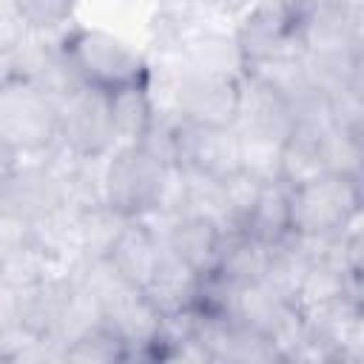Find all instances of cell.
Returning a JSON list of instances; mask_svg holds the SVG:
<instances>
[{"instance_id":"obj_19","label":"cell","mask_w":364,"mask_h":364,"mask_svg":"<svg viewBox=\"0 0 364 364\" xmlns=\"http://www.w3.org/2000/svg\"><path fill=\"white\" fill-rule=\"evenodd\" d=\"M242 233L264 242V245H279L287 239L290 230V188L284 182H264L256 193V202L250 205Z\"/></svg>"},{"instance_id":"obj_4","label":"cell","mask_w":364,"mask_h":364,"mask_svg":"<svg viewBox=\"0 0 364 364\" xmlns=\"http://www.w3.org/2000/svg\"><path fill=\"white\" fill-rule=\"evenodd\" d=\"M0 136L23 156H43L57 145V102L28 80L0 85Z\"/></svg>"},{"instance_id":"obj_9","label":"cell","mask_w":364,"mask_h":364,"mask_svg":"<svg viewBox=\"0 0 364 364\" xmlns=\"http://www.w3.org/2000/svg\"><path fill=\"white\" fill-rule=\"evenodd\" d=\"M304 54H350L361 51V3L321 0L310 6L299 26Z\"/></svg>"},{"instance_id":"obj_1","label":"cell","mask_w":364,"mask_h":364,"mask_svg":"<svg viewBox=\"0 0 364 364\" xmlns=\"http://www.w3.org/2000/svg\"><path fill=\"white\" fill-rule=\"evenodd\" d=\"M60 48L80 82L105 94L122 85L148 82L151 77V68L142 54H136L125 40L102 28H68L65 34H60Z\"/></svg>"},{"instance_id":"obj_28","label":"cell","mask_w":364,"mask_h":364,"mask_svg":"<svg viewBox=\"0 0 364 364\" xmlns=\"http://www.w3.org/2000/svg\"><path fill=\"white\" fill-rule=\"evenodd\" d=\"M20 162H23V154H20L9 139L0 136V182H3Z\"/></svg>"},{"instance_id":"obj_6","label":"cell","mask_w":364,"mask_h":364,"mask_svg":"<svg viewBox=\"0 0 364 364\" xmlns=\"http://www.w3.org/2000/svg\"><path fill=\"white\" fill-rule=\"evenodd\" d=\"M233 37L245 57V68L267 60L304 54L299 23L290 17V11L282 3H273V0H253L242 11V20Z\"/></svg>"},{"instance_id":"obj_2","label":"cell","mask_w":364,"mask_h":364,"mask_svg":"<svg viewBox=\"0 0 364 364\" xmlns=\"http://www.w3.org/2000/svg\"><path fill=\"white\" fill-rule=\"evenodd\" d=\"M171 171L139 145H117L102 162V202L125 219H142L162 205Z\"/></svg>"},{"instance_id":"obj_26","label":"cell","mask_w":364,"mask_h":364,"mask_svg":"<svg viewBox=\"0 0 364 364\" xmlns=\"http://www.w3.org/2000/svg\"><path fill=\"white\" fill-rule=\"evenodd\" d=\"M63 361L108 364V361H128V353H125L119 338H114L102 324H97L63 347Z\"/></svg>"},{"instance_id":"obj_7","label":"cell","mask_w":364,"mask_h":364,"mask_svg":"<svg viewBox=\"0 0 364 364\" xmlns=\"http://www.w3.org/2000/svg\"><path fill=\"white\" fill-rule=\"evenodd\" d=\"M100 324L122 341L128 361L134 358H148L156 344V336L162 330V313L156 304L148 299L145 290L119 284L111 296L100 301Z\"/></svg>"},{"instance_id":"obj_30","label":"cell","mask_w":364,"mask_h":364,"mask_svg":"<svg viewBox=\"0 0 364 364\" xmlns=\"http://www.w3.org/2000/svg\"><path fill=\"white\" fill-rule=\"evenodd\" d=\"M3 54H9V51H6V46H3V43H0V57H3Z\"/></svg>"},{"instance_id":"obj_8","label":"cell","mask_w":364,"mask_h":364,"mask_svg":"<svg viewBox=\"0 0 364 364\" xmlns=\"http://www.w3.org/2000/svg\"><path fill=\"white\" fill-rule=\"evenodd\" d=\"M179 119L205 128H233L236 122V80L208 77L196 71H185L182 65L173 71L171 102Z\"/></svg>"},{"instance_id":"obj_5","label":"cell","mask_w":364,"mask_h":364,"mask_svg":"<svg viewBox=\"0 0 364 364\" xmlns=\"http://www.w3.org/2000/svg\"><path fill=\"white\" fill-rule=\"evenodd\" d=\"M57 142L77 156L105 159L119 142L108 108V94L100 88H77L57 105Z\"/></svg>"},{"instance_id":"obj_20","label":"cell","mask_w":364,"mask_h":364,"mask_svg":"<svg viewBox=\"0 0 364 364\" xmlns=\"http://www.w3.org/2000/svg\"><path fill=\"white\" fill-rule=\"evenodd\" d=\"M108 108H111L117 142L119 145H136L145 136V131L154 119V111H156L151 82H134V85H122V88L111 91Z\"/></svg>"},{"instance_id":"obj_12","label":"cell","mask_w":364,"mask_h":364,"mask_svg":"<svg viewBox=\"0 0 364 364\" xmlns=\"http://www.w3.org/2000/svg\"><path fill=\"white\" fill-rule=\"evenodd\" d=\"M236 131L242 134H267L284 139L293 128V114L287 100L253 71H245L236 80Z\"/></svg>"},{"instance_id":"obj_17","label":"cell","mask_w":364,"mask_h":364,"mask_svg":"<svg viewBox=\"0 0 364 364\" xmlns=\"http://www.w3.org/2000/svg\"><path fill=\"white\" fill-rule=\"evenodd\" d=\"M267 259H270V245H264L242 230H233V233L222 236V250H219L213 276L219 282H225L228 287L256 284L264 279Z\"/></svg>"},{"instance_id":"obj_13","label":"cell","mask_w":364,"mask_h":364,"mask_svg":"<svg viewBox=\"0 0 364 364\" xmlns=\"http://www.w3.org/2000/svg\"><path fill=\"white\" fill-rule=\"evenodd\" d=\"M162 247L199 276L213 273L222 250V228L205 216L179 213L156 230Z\"/></svg>"},{"instance_id":"obj_16","label":"cell","mask_w":364,"mask_h":364,"mask_svg":"<svg viewBox=\"0 0 364 364\" xmlns=\"http://www.w3.org/2000/svg\"><path fill=\"white\" fill-rule=\"evenodd\" d=\"M293 313H296V307L290 301L279 299L264 282L233 287L230 301H228V318H233L236 324H242L253 333H262L267 338H273Z\"/></svg>"},{"instance_id":"obj_23","label":"cell","mask_w":364,"mask_h":364,"mask_svg":"<svg viewBox=\"0 0 364 364\" xmlns=\"http://www.w3.org/2000/svg\"><path fill=\"white\" fill-rule=\"evenodd\" d=\"M60 270V262L34 242V236H28L26 242L14 245L11 250H6L0 256V279L6 284H11L14 290L34 284L40 279H46L48 273Z\"/></svg>"},{"instance_id":"obj_29","label":"cell","mask_w":364,"mask_h":364,"mask_svg":"<svg viewBox=\"0 0 364 364\" xmlns=\"http://www.w3.org/2000/svg\"><path fill=\"white\" fill-rule=\"evenodd\" d=\"M208 11H216V14H233V11H245L253 0H191Z\"/></svg>"},{"instance_id":"obj_27","label":"cell","mask_w":364,"mask_h":364,"mask_svg":"<svg viewBox=\"0 0 364 364\" xmlns=\"http://www.w3.org/2000/svg\"><path fill=\"white\" fill-rule=\"evenodd\" d=\"M20 17L26 20L28 31L48 34L68 23L77 0H11Z\"/></svg>"},{"instance_id":"obj_21","label":"cell","mask_w":364,"mask_h":364,"mask_svg":"<svg viewBox=\"0 0 364 364\" xmlns=\"http://www.w3.org/2000/svg\"><path fill=\"white\" fill-rule=\"evenodd\" d=\"M318 173H327L324 159H321V134L293 128L282 145L279 179L287 188H296V185H301Z\"/></svg>"},{"instance_id":"obj_3","label":"cell","mask_w":364,"mask_h":364,"mask_svg":"<svg viewBox=\"0 0 364 364\" xmlns=\"http://www.w3.org/2000/svg\"><path fill=\"white\" fill-rule=\"evenodd\" d=\"M361 179L344 173H318L290 188V230L301 236H327L344 230L361 216Z\"/></svg>"},{"instance_id":"obj_25","label":"cell","mask_w":364,"mask_h":364,"mask_svg":"<svg viewBox=\"0 0 364 364\" xmlns=\"http://www.w3.org/2000/svg\"><path fill=\"white\" fill-rule=\"evenodd\" d=\"M321 159L330 173H344L353 179H361L364 165V139L361 134L344 131V128H327L321 134Z\"/></svg>"},{"instance_id":"obj_11","label":"cell","mask_w":364,"mask_h":364,"mask_svg":"<svg viewBox=\"0 0 364 364\" xmlns=\"http://www.w3.org/2000/svg\"><path fill=\"white\" fill-rule=\"evenodd\" d=\"M176 168L196 171L210 179H228L239 173V134L236 128H205L179 122Z\"/></svg>"},{"instance_id":"obj_22","label":"cell","mask_w":364,"mask_h":364,"mask_svg":"<svg viewBox=\"0 0 364 364\" xmlns=\"http://www.w3.org/2000/svg\"><path fill=\"white\" fill-rule=\"evenodd\" d=\"M125 216H119L105 202L77 210V256H108L117 233L122 230Z\"/></svg>"},{"instance_id":"obj_15","label":"cell","mask_w":364,"mask_h":364,"mask_svg":"<svg viewBox=\"0 0 364 364\" xmlns=\"http://www.w3.org/2000/svg\"><path fill=\"white\" fill-rule=\"evenodd\" d=\"M159 256H162V242L145 219H125L122 230L117 233L108 250V262L117 270V276L139 290H145L151 276L156 273Z\"/></svg>"},{"instance_id":"obj_18","label":"cell","mask_w":364,"mask_h":364,"mask_svg":"<svg viewBox=\"0 0 364 364\" xmlns=\"http://www.w3.org/2000/svg\"><path fill=\"white\" fill-rule=\"evenodd\" d=\"M199 282H202L199 273H193L191 267H185L179 259H173L162 247L156 273L151 276L145 293H148V299L156 304V310L162 316H173V313H185V310L196 307Z\"/></svg>"},{"instance_id":"obj_14","label":"cell","mask_w":364,"mask_h":364,"mask_svg":"<svg viewBox=\"0 0 364 364\" xmlns=\"http://www.w3.org/2000/svg\"><path fill=\"white\" fill-rule=\"evenodd\" d=\"M176 60L185 71H196L208 77L239 80L245 74V57L239 51L236 37L216 28H205V26L188 28Z\"/></svg>"},{"instance_id":"obj_10","label":"cell","mask_w":364,"mask_h":364,"mask_svg":"<svg viewBox=\"0 0 364 364\" xmlns=\"http://www.w3.org/2000/svg\"><path fill=\"white\" fill-rule=\"evenodd\" d=\"M60 205H63L60 182L46 159L20 162L0 182V213L14 216L26 225L40 222Z\"/></svg>"},{"instance_id":"obj_24","label":"cell","mask_w":364,"mask_h":364,"mask_svg":"<svg viewBox=\"0 0 364 364\" xmlns=\"http://www.w3.org/2000/svg\"><path fill=\"white\" fill-rule=\"evenodd\" d=\"M239 134V171L253 176L256 182H282L279 179V162H282V145L284 139L267 136V134Z\"/></svg>"}]
</instances>
